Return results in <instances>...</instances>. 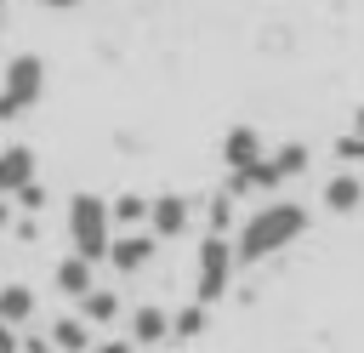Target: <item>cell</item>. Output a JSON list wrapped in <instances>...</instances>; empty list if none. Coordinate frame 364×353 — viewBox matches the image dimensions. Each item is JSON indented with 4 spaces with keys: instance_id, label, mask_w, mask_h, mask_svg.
I'll use <instances>...</instances> for the list:
<instances>
[{
    "instance_id": "obj_23",
    "label": "cell",
    "mask_w": 364,
    "mask_h": 353,
    "mask_svg": "<svg viewBox=\"0 0 364 353\" xmlns=\"http://www.w3.org/2000/svg\"><path fill=\"white\" fill-rule=\"evenodd\" d=\"M17 353H51V336H23V347Z\"/></svg>"
},
{
    "instance_id": "obj_13",
    "label": "cell",
    "mask_w": 364,
    "mask_h": 353,
    "mask_svg": "<svg viewBox=\"0 0 364 353\" xmlns=\"http://www.w3.org/2000/svg\"><path fill=\"white\" fill-rule=\"evenodd\" d=\"M80 319H85V325H114V319H119V296L102 290V285H91V290L80 296Z\"/></svg>"
},
{
    "instance_id": "obj_21",
    "label": "cell",
    "mask_w": 364,
    "mask_h": 353,
    "mask_svg": "<svg viewBox=\"0 0 364 353\" xmlns=\"http://www.w3.org/2000/svg\"><path fill=\"white\" fill-rule=\"evenodd\" d=\"M91 353H142V347L125 336V342H91Z\"/></svg>"
},
{
    "instance_id": "obj_8",
    "label": "cell",
    "mask_w": 364,
    "mask_h": 353,
    "mask_svg": "<svg viewBox=\"0 0 364 353\" xmlns=\"http://www.w3.org/2000/svg\"><path fill=\"white\" fill-rule=\"evenodd\" d=\"M131 342H136V347H159V342H171V313H165L159 302H142V307L131 313Z\"/></svg>"
},
{
    "instance_id": "obj_6",
    "label": "cell",
    "mask_w": 364,
    "mask_h": 353,
    "mask_svg": "<svg viewBox=\"0 0 364 353\" xmlns=\"http://www.w3.org/2000/svg\"><path fill=\"white\" fill-rule=\"evenodd\" d=\"M154 251H159V239H154V233H114L102 262H108L114 273H142V268L154 262Z\"/></svg>"
},
{
    "instance_id": "obj_12",
    "label": "cell",
    "mask_w": 364,
    "mask_h": 353,
    "mask_svg": "<svg viewBox=\"0 0 364 353\" xmlns=\"http://www.w3.org/2000/svg\"><path fill=\"white\" fill-rule=\"evenodd\" d=\"M46 336H51V353H91V325L85 319H68L63 313V319H51Z\"/></svg>"
},
{
    "instance_id": "obj_1",
    "label": "cell",
    "mask_w": 364,
    "mask_h": 353,
    "mask_svg": "<svg viewBox=\"0 0 364 353\" xmlns=\"http://www.w3.org/2000/svg\"><path fill=\"white\" fill-rule=\"evenodd\" d=\"M307 233V211L296 205V199H267V205H256L245 222H239V233H233V262H267V256H279L284 245H296Z\"/></svg>"
},
{
    "instance_id": "obj_11",
    "label": "cell",
    "mask_w": 364,
    "mask_h": 353,
    "mask_svg": "<svg viewBox=\"0 0 364 353\" xmlns=\"http://www.w3.org/2000/svg\"><path fill=\"white\" fill-rule=\"evenodd\" d=\"M91 268H97V262H85V256H63L51 279H57V290H63V296H74V302H80V296L97 285V273H91Z\"/></svg>"
},
{
    "instance_id": "obj_4",
    "label": "cell",
    "mask_w": 364,
    "mask_h": 353,
    "mask_svg": "<svg viewBox=\"0 0 364 353\" xmlns=\"http://www.w3.org/2000/svg\"><path fill=\"white\" fill-rule=\"evenodd\" d=\"M40 91H46V63L34 51L11 57L6 63V85H0V120H23L40 102Z\"/></svg>"
},
{
    "instance_id": "obj_5",
    "label": "cell",
    "mask_w": 364,
    "mask_h": 353,
    "mask_svg": "<svg viewBox=\"0 0 364 353\" xmlns=\"http://www.w3.org/2000/svg\"><path fill=\"white\" fill-rule=\"evenodd\" d=\"M188 222H193V205H188L182 194H159V199H148V233H154V239H182Z\"/></svg>"
},
{
    "instance_id": "obj_20",
    "label": "cell",
    "mask_w": 364,
    "mask_h": 353,
    "mask_svg": "<svg viewBox=\"0 0 364 353\" xmlns=\"http://www.w3.org/2000/svg\"><path fill=\"white\" fill-rule=\"evenodd\" d=\"M336 159H358V165H364V131H347V137H336Z\"/></svg>"
},
{
    "instance_id": "obj_26",
    "label": "cell",
    "mask_w": 364,
    "mask_h": 353,
    "mask_svg": "<svg viewBox=\"0 0 364 353\" xmlns=\"http://www.w3.org/2000/svg\"><path fill=\"white\" fill-rule=\"evenodd\" d=\"M0 6H6V0H0Z\"/></svg>"
},
{
    "instance_id": "obj_3",
    "label": "cell",
    "mask_w": 364,
    "mask_h": 353,
    "mask_svg": "<svg viewBox=\"0 0 364 353\" xmlns=\"http://www.w3.org/2000/svg\"><path fill=\"white\" fill-rule=\"evenodd\" d=\"M233 239L228 233H205L199 239V256H193V302H222L228 285H233Z\"/></svg>"
},
{
    "instance_id": "obj_14",
    "label": "cell",
    "mask_w": 364,
    "mask_h": 353,
    "mask_svg": "<svg viewBox=\"0 0 364 353\" xmlns=\"http://www.w3.org/2000/svg\"><path fill=\"white\" fill-rule=\"evenodd\" d=\"M210 330V307L205 302H188L182 313H171V342H199Z\"/></svg>"
},
{
    "instance_id": "obj_19",
    "label": "cell",
    "mask_w": 364,
    "mask_h": 353,
    "mask_svg": "<svg viewBox=\"0 0 364 353\" xmlns=\"http://www.w3.org/2000/svg\"><path fill=\"white\" fill-rule=\"evenodd\" d=\"M11 199H17V211H28V216H34V211H46V188H40V182H23Z\"/></svg>"
},
{
    "instance_id": "obj_7",
    "label": "cell",
    "mask_w": 364,
    "mask_h": 353,
    "mask_svg": "<svg viewBox=\"0 0 364 353\" xmlns=\"http://www.w3.org/2000/svg\"><path fill=\"white\" fill-rule=\"evenodd\" d=\"M262 154H267V142H262L256 125H233V131L222 137V165H228V171H239V165H250V159H262Z\"/></svg>"
},
{
    "instance_id": "obj_2",
    "label": "cell",
    "mask_w": 364,
    "mask_h": 353,
    "mask_svg": "<svg viewBox=\"0 0 364 353\" xmlns=\"http://www.w3.org/2000/svg\"><path fill=\"white\" fill-rule=\"evenodd\" d=\"M108 239H114L108 199H102V194H74V199H68V245H74V256L102 262V256H108Z\"/></svg>"
},
{
    "instance_id": "obj_17",
    "label": "cell",
    "mask_w": 364,
    "mask_h": 353,
    "mask_svg": "<svg viewBox=\"0 0 364 353\" xmlns=\"http://www.w3.org/2000/svg\"><path fill=\"white\" fill-rule=\"evenodd\" d=\"M108 216L119 228H136V222H148V199L142 194H119V199H108Z\"/></svg>"
},
{
    "instance_id": "obj_10",
    "label": "cell",
    "mask_w": 364,
    "mask_h": 353,
    "mask_svg": "<svg viewBox=\"0 0 364 353\" xmlns=\"http://www.w3.org/2000/svg\"><path fill=\"white\" fill-rule=\"evenodd\" d=\"M358 205H364V182H358L353 171H341V176H330V182H324V211L347 216V211H358Z\"/></svg>"
},
{
    "instance_id": "obj_16",
    "label": "cell",
    "mask_w": 364,
    "mask_h": 353,
    "mask_svg": "<svg viewBox=\"0 0 364 353\" xmlns=\"http://www.w3.org/2000/svg\"><path fill=\"white\" fill-rule=\"evenodd\" d=\"M267 165H273V176H279V182L301 176V171H307V142H284V148H273V154H267Z\"/></svg>"
},
{
    "instance_id": "obj_24",
    "label": "cell",
    "mask_w": 364,
    "mask_h": 353,
    "mask_svg": "<svg viewBox=\"0 0 364 353\" xmlns=\"http://www.w3.org/2000/svg\"><path fill=\"white\" fill-rule=\"evenodd\" d=\"M11 222H17V216H11V205L0 199V228H11Z\"/></svg>"
},
{
    "instance_id": "obj_15",
    "label": "cell",
    "mask_w": 364,
    "mask_h": 353,
    "mask_svg": "<svg viewBox=\"0 0 364 353\" xmlns=\"http://www.w3.org/2000/svg\"><path fill=\"white\" fill-rule=\"evenodd\" d=\"M34 313V290L28 285H0V325H28Z\"/></svg>"
},
{
    "instance_id": "obj_9",
    "label": "cell",
    "mask_w": 364,
    "mask_h": 353,
    "mask_svg": "<svg viewBox=\"0 0 364 353\" xmlns=\"http://www.w3.org/2000/svg\"><path fill=\"white\" fill-rule=\"evenodd\" d=\"M23 182H34V148L11 142V148H0V194H17Z\"/></svg>"
},
{
    "instance_id": "obj_18",
    "label": "cell",
    "mask_w": 364,
    "mask_h": 353,
    "mask_svg": "<svg viewBox=\"0 0 364 353\" xmlns=\"http://www.w3.org/2000/svg\"><path fill=\"white\" fill-rule=\"evenodd\" d=\"M233 205H239L233 194H216V199H210V233H228V228H233Z\"/></svg>"
},
{
    "instance_id": "obj_22",
    "label": "cell",
    "mask_w": 364,
    "mask_h": 353,
    "mask_svg": "<svg viewBox=\"0 0 364 353\" xmlns=\"http://www.w3.org/2000/svg\"><path fill=\"white\" fill-rule=\"evenodd\" d=\"M23 347V336H17V325H0V353H17Z\"/></svg>"
},
{
    "instance_id": "obj_25",
    "label": "cell",
    "mask_w": 364,
    "mask_h": 353,
    "mask_svg": "<svg viewBox=\"0 0 364 353\" xmlns=\"http://www.w3.org/2000/svg\"><path fill=\"white\" fill-rule=\"evenodd\" d=\"M51 11H68V6H85V0H46Z\"/></svg>"
}]
</instances>
